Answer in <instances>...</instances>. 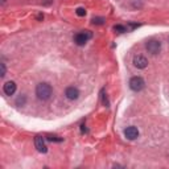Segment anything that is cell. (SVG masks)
<instances>
[{
  "label": "cell",
  "instance_id": "ba28073f",
  "mask_svg": "<svg viewBox=\"0 0 169 169\" xmlns=\"http://www.w3.org/2000/svg\"><path fill=\"white\" fill-rule=\"evenodd\" d=\"M65 95L67 99H70V101H76V99H78V97H79V90L74 86H69L65 90Z\"/></svg>",
  "mask_w": 169,
  "mask_h": 169
},
{
  "label": "cell",
  "instance_id": "6da1fadb",
  "mask_svg": "<svg viewBox=\"0 0 169 169\" xmlns=\"http://www.w3.org/2000/svg\"><path fill=\"white\" fill-rule=\"evenodd\" d=\"M52 94H53V89L46 82H41L36 86V95L40 101H42V102L49 101L52 98Z\"/></svg>",
  "mask_w": 169,
  "mask_h": 169
},
{
  "label": "cell",
  "instance_id": "4fadbf2b",
  "mask_svg": "<svg viewBox=\"0 0 169 169\" xmlns=\"http://www.w3.org/2000/svg\"><path fill=\"white\" fill-rule=\"evenodd\" d=\"M114 29H115L116 32H119V33H124V32H127L126 27H123V25H115V27H114Z\"/></svg>",
  "mask_w": 169,
  "mask_h": 169
},
{
  "label": "cell",
  "instance_id": "9a60e30c",
  "mask_svg": "<svg viewBox=\"0 0 169 169\" xmlns=\"http://www.w3.org/2000/svg\"><path fill=\"white\" fill-rule=\"evenodd\" d=\"M0 69H2V72H0V76H2V77H4V76H6V63H4V62H2V63H0Z\"/></svg>",
  "mask_w": 169,
  "mask_h": 169
},
{
  "label": "cell",
  "instance_id": "5bb4252c",
  "mask_svg": "<svg viewBox=\"0 0 169 169\" xmlns=\"http://www.w3.org/2000/svg\"><path fill=\"white\" fill-rule=\"evenodd\" d=\"M76 13L78 15V16H84V15H86V9L82 8V7H79V8H77Z\"/></svg>",
  "mask_w": 169,
  "mask_h": 169
},
{
  "label": "cell",
  "instance_id": "8992f818",
  "mask_svg": "<svg viewBox=\"0 0 169 169\" xmlns=\"http://www.w3.org/2000/svg\"><path fill=\"white\" fill-rule=\"evenodd\" d=\"M124 136H126L128 140H135V139L139 137V130L136 127H127L126 130H124Z\"/></svg>",
  "mask_w": 169,
  "mask_h": 169
},
{
  "label": "cell",
  "instance_id": "8fae6325",
  "mask_svg": "<svg viewBox=\"0 0 169 169\" xmlns=\"http://www.w3.org/2000/svg\"><path fill=\"white\" fill-rule=\"evenodd\" d=\"M25 101H27L25 95H21V97H19V98H17L16 104H17V106H24V104H25Z\"/></svg>",
  "mask_w": 169,
  "mask_h": 169
},
{
  "label": "cell",
  "instance_id": "3957f363",
  "mask_svg": "<svg viewBox=\"0 0 169 169\" xmlns=\"http://www.w3.org/2000/svg\"><path fill=\"white\" fill-rule=\"evenodd\" d=\"M144 86H145V82L141 77H132L130 79V87L133 91H141Z\"/></svg>",
  "mask_w": 169,
  "mask_h": 169
},
{
  "label": "cell",
  "instance_id": "52a82bcc",
  "mask_svg": "<svg viewBox=\"0 0 169 169\" xmlns=\"http://www.w3.org/2000/svg\"><path fill=\"white\" fill-rule=\"evenodd\" d=\"M133 65H135L137 69H145L148 66V59L144 56H135L133 57Z\"/></svg>",
  "mask_w": 169,
  "mask_h": 169
},
{
  "label": "cell",
  "instance_id": "7a4b0ae2",
  "mask_svg": "<svg viewBox=\"0 0 169 169\" xmlns=\"http://www.w3.org/2000/svg\"><path fill=\"white\" fill-rule=\"evenodd\" d=\"M91 36H93V34H91L90 31H83V32L77 33L76 36H74V42H76L78 46H83L84 44L91 38Z\"/></svg>",
  "mask_w": 169,
  "mask_h": 169
},
{
  "label": "cell",
  "instance_id": "30bf717a",
  "mask_svg": "<svg viewBox=\"0 0 169 169\" xmlns=\"http://www.w3.org/2000/svg\"><path fill=\"white\" fill-rule=\"evenodd\" d=\"M91 21H93L94 25H102V24L104 23V19L103 17H94Z\"/></svg>",
  "mask_w": 169,
  "mask_h": 169
},
{
  "label": "cell",
  "instance_id": "7c38bea8",
  "mask_svg": "<svg viewBox=\"0 0 169 169\" xmlns=\"http://www.w3.org/2000/svg\"><path fill=\"white\" fill-rule=\"evenodd\" d=\"M46 139H48L49 141H56V143H61V141H62V137H59V136H53V135L48 136Z\"/></svg>",
  "mask_w": 169,
  "mask_h": 169
},
{
  "label": "cell",
  "instance_id": "277c9868",
  "mask_svg": "<svg viewBox=\"0 0 169 169\" xmlns=\"http://www.w3.org/2000/svg\"><path fill=\"white\" fill-rule=\"evenodd\" d=\"M145 48L151 54H157L161 50V44L158 40H150V41L145 44Z\"/></svg>",
  "mask_w": 169,
  "mask_h": 169
},
{
  "label": "cell",
  "instance_id": "9c48e42d",
  "mask_svg": "<svg viewBox=\"0 0 169 169\" xmlns=\"http://www.w3.org/2000/svg\"><path fill=\"white\" fill-rule=\"evenodd\" d=\"M3 91L7 94V95H13L15 91H16V83H15L13 81H8L4 83L3 86Z\"/></svg>",
  "mask_w": 169,
  "mask_h": 169
},
{
  "label": "cell",
  "instance_id": "5b68a950",
  "mask_svg": "<svg viewBox=\"0 0 169 169\" xmlns=\"http://www.w3.org/2000/svg\"><path fill=\"white\" fill-rule=\"evenodd\" d=\"M34 145H36L37 151L40 153H46L48 152V147L45 144V139H44L42 136H36V137H34Z\"/></svg>",
  "mask_w": 169,
  "mask_h": 169
}]
</instances>
